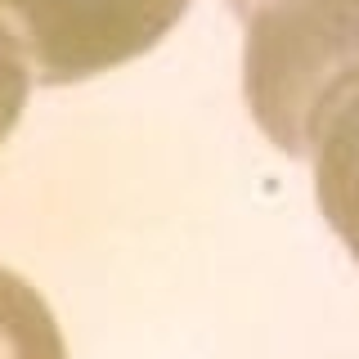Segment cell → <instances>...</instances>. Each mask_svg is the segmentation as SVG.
<instances>
[{
	"label": "cell",
	"instance_id": "1",
	"mask_svg": "<svg viewBox=\"0 0 359 359\" xmlns=\"http://www.w3.org/2000/svg\"><path fill=\"white\" fill-rule=\"evenodd\" d=\"M243 18V99L261 135L306 157L319 99L359 67V0H229Z\"/></svg>",
	"mask_w": 359,
	"mask_h": 359
},
{
	"label": "cell",
	"instance_id": "2",
	"mask_svg": "<svg viewBox=\"0 0 359 359\" xmlns=\"http://www.w3.org/2000/svg\"><path fill=\"white\" fill-rule=\"evenodd\" d=\"M194 0H0V41L32 86H76L171 36Z\"/></svg>",
	"mask_w": 359,
	"mask_h": 359
},
{
	"label": "cell",
	"instance_id": "3",
	"mask_svg": "<svg viewBox=\"0 0 359 359\" xmlns=\"http://www.w3.org/2000/svg\"><path fill=\"white\" fill-rule=\"evenodd\" d=\"M306 157L314 162V198L323 220L359 265V67L319 99Z\"/></svg>",
	"mask_w": 359,
	"mask_h": 359
},
{
	"label": "cell",
	"instance_id": "4",
	"mask_svg": "<svg viewBox=\"0 0 359 359\" xmlns=\"http://www.w3.org/2000/svg\"><path fill=\"white\" fill-rule=\"evenodd\" d=\"M0 359H67V341L45 297L0 265Z\"/></svg>",
	"mask_w": 359,
	"mask_h": 359
},
{
	"label": "cell",
	"instance_id": "5",
	"mask_svg": "<svg viewBox=\"0 0 359 359\" xmlns=\"http://www.w3.org/2000/svg\"><path fill=\"white\" fill-rule=\"evenodd\" d=\"M27 95H32L27 67H22L14 54L5 50V41H0V149H5V140L14 135L22 108H27Z\"/></svg>",
	"mask_w": 359,
	"mask_h": 359
}]
</instances>
